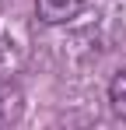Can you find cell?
<instances>
[{
	"mask_svg": "<svg viewBox=\"0 0 126 130\" xmlns=\"http://www.w3.org/2000/svg\"><path fill=\"white\" fill-rule=\"evenodd\" d=\"M88 0H35V11L46 25H67L84 11Z\"/></svg>",
	"mask_w": 126,
	"mask_h": 130,
	"instance_id": "6da1fadb",
	"label": "cell"
},
{
	"mask_svg": "<svg viewBox=\"0 0 126 130\" xmlns=\"http://www.w3.org/2000/svg\"><path fill=\"white\" fill-rule=\"evenodd\" d=\"M109 106H112V112H116L119 120H126V67L112 77V85H109Z\"/></svg>",
	"mask_w": 126,
	"mask_h": 130,
	"instance_id": "7a4b0ae2",
	"label": "cell"
}]
</instances>
